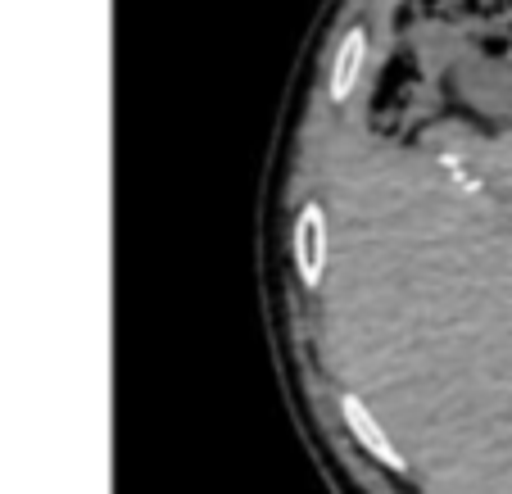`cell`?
<instances>
[{
	"mask_svg": "<svg viewBox=\"0 0 512 494\" xmlns=\"http://www.w3.org/2000/svg\"><path fill=\"white\" fill-rule=\"evenodd\" d=\"M358 68H363V32H349L345 46H340V55H336V73H331V96H336V100L349 96V87H354V78H358Z\"/></svg>",
	"mask_w": 512,
	"mask_h": 494,
	"instance_id": "7a4b0ae2",
	"label": "cell"
},
{
	"mask_svg": "<svg viewBox=\"0 0 512 494\" xmlns=\"http://www.w3.org/2000/svg\"><path fill=\"white\" fill-rule=\"evenodd\" d=\"M345 417H349V427L358 431V440L372 449V454L381 458V463H390V467H399V458H395V449H390V440L377 431V422H372L368 413H363V404L358 399H345Z\"/></svg>",
	"mask_w": 512,
	"mask_h": 494,
	"instance_id": "3957f363",
	"label": "cell"
},
{
	"mask_svg": "<svg viewBox=\"0 0 512 494\" xmlns=\"http://www.w3.org/2000/svg\"><path fill=\"white\" fill-rule=\"evenodd\" d=\"M322 259H327V227H322V209H304L300 232H295V263H300L304 281L318 286L322 281Z\"/></svg>",
	"mask_w": 512,
	"mask_h": 494,
	"instance_id": "6da1fadb",
	"label": "cell"
}]
</instances>
